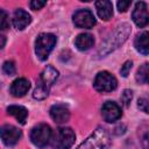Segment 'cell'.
I'll use <instances>...</instances> for the list:
<instances>
[{
    "mask_svg": "<svg viewBox=\"0 0 149 149\" xmlns=\"http://www.w3.org/2000/svg\"><path fill=\"white\" fill-rule=\"evenodd\" d=\"M50 116L56 123H64L70 118V111L65 105L57 104L50 108Z\"/></svg>",
    "mask_w": 149,
    "mask_h": 149,
    "instance_id": "11",
    "label": "cell"
},
{
    "mask_svg": "<svg viewBox=\"0 0 149 149\" xmlns=\"http://www.w3.org/2000/svg\"><path fill=\"white\" fill-rule=\"evenodd\" d=\"M135 48L142 55H148L149 52V43H148V33L144 31L135 38Z\"/></svg>",
    "mask_w": 149,
    "mask_h": 149,
    "instance_id": "17",
    "label": "cell"
},
{
    "mask_svg": "<svg viewBox=\"0 0 149 149\" xmlns=\"http://www.w3.org/2000/svg\"><path fill=\"white\" fill-rule=\"evenodd\" d=\"M52 135V130L49 125L47 123H40L35 126L30 132V141L34 146L38 148H44L50 143Z\"/></svg>",
    "mask_w": 149,
    "mask_h": 149,
    "instance_id": "5",
    "label": "cell"
},
{
    "mask_svg": "<svg viewBox=\"0 0 149 149\" xmlns=\"http://www.w3.org/2000/svg\"><path fill=\"white\" fill-rule=\"evenodd\" d=\"M57 78H58V71L52 66H47L42 71L41 76L38 78V81H37V85H36L33 97L38 100L47 98L50 87L52 86V84L56 81Z\"/></svg>",
    "mask_w": 149,
    "mask_h": 149,
    "instance_id": "1",
    "label": "cell"
},
{
    "mask_svg": "<svg viewBox=\"0 0 149 149\" xmlns=\"http://www.w3.org/2000/svg\"><path fill=\"white\" fill-rule=\"evenodd\" d=\"M130 1H123V0H121V1H119L118 2V9H119V12H126L127 9H128V7L130 6Z\"/></svg>",
    "mask_w": 149,
    "mask_h": 149,
    "instance_id": "24",
    "label": "cell"
},
{
    "mask_svg": "<svg viewBox=\"0 0 149 149\" xmlns=\"http://www.w3.org/2000/svg\"><path fill=\"white\" fill-rule=\"evenodd\" d=\"M2 70H3V72H5L6 74L12 76V74L15 73V65H14V63H13L12 61H7V62H5L3 65H2Z\"/></svg>",
    "mask_w": 149,
    "mask_h": 149,
    "instance_id": "20",
    "label": "cell"
},
{
    "mask_svg": "<svg viewBox=\"0 0 149 149\" xmlns=\"http://www.w3.org/2000/svg\"><path fill=\"white\" fill-rule=\"evenodd\" d=\"M30 8L34 9V10H37V9H41L42 7H44L47 5V1H38V0H34L31 1L30 3Z\"/></svg>",
    "mask_w": 149,
    "mask_h": 149,
    "instance_id": "23",
    "label": "cell"
},
{
    "mask_svg": "<svg viewBox=\"0 0 149 149\" xmlns=\"http://www.w3.org/2000/svg\"><path fill=\"white\" fill-rule=\"evenodd\" d=\"M56 42H57V38L54 34H50V33L40 34L35 42V52L37 57L41 61H45L49 57L50 52L52 51Z\"/></svg>",
    "mask_w": 149,
    "mask_h": 149,
    "instance_id": "4",
    "label": "cell"
},
{
    "mask_svg": "<svg viewBox=\"0 0 149 149\" xmlns=\"http://www.w3.org/2000/svg\"><path fill=\"white\" fill-rule=\"evenodd\" d=\"M73 23L78 28L90 29L95 24V17L88 9H79L73 14Z\"/></svg>",
    "mask_w": 149,
    "mask_h": 149,
    "instance_id": "8",
    "label": "cell"
},
{
    "mask_svg": "<svg viewBox=\"0 0 149 149\" xmlns=\"http://www.w3.org/2000/svg\"><path fill=\"white\" fill-rule=\"evenodd\" d=\"M5 43H6V37H5L3 35H1V34H0V49H1V48H3Z\"/></svg>",
    "mask_w": 149,
    "mask_h": 149,
    "instance_id": "26",
    "label": "cell"
},
{
    "mask_svg": "<svg viewBox=\"0 0 149 149\" xmlns=\"http://www.w3.org/2000/svg\"><path fill=\"white\" fill-rule=\"evenodd\" d=\"M30 22H31V16H30V14H28V12H26L23 9H17L14 13V16H13V26L16 29L22 30Z\"/></svg>",
    "mask_w": 149,
    "mask_h": 149,
    "instance_id": "13",
    "label": "cell"
},
{
    "mask_svg": "<svg viewBox=\"0 0 149 149\" xmlns=\"http://www.w3.org/2000/svg\"><path fill=\"white\" fill-rule=\"evenodd\" d=\"M111 136L106 129L98 127L77 149H109Z\"/></svg>",
    "mask_w": 149,
    "mask_h": 149,
    "instance_id": "2",
    "label": "cell"
},
{
    "mask_svg": "<svg viewBox=\"0 0 149 149\" xmlns=\"http://www.w3.org/2000/svg\"><path fill=\"white\" fill-rule=\"evenodd\" d=\"M21 130L13 125H3L0 128V137L2 142L8 147L15 146L21 139Z\"/></svg>",
    "mask_w": 149,
    "mask_h": 149,
    "instance_id": "7",
    "label": "cell"
},
{
    "mask_svg": "<svg viewBox=\"0 0 149 149\" xmlns=\"http://www.w3.org/2000/svg\"><path fill=\"white\" fill-rule=\"evenodd\" d=\"M101 114H102V118L105 119V121L107 122H114L116 120H119L122 115V112H121V108L120 106L114 102V101H107L102 105V108H101Z\"/></svg>",
    "mask_w": 149,
    "mask_h": 149,
    "instance_id": "10",
    "label": "cell"
},
{
    "mask_svg": "<svg viewBox=\"0 0 149 149\" xmlns=\"http://www.w3.org/2000/svg\"><path fill=\"white\" fill-rule=\"evenodd\" d=\"M93 86L99 92H112L116 88L118 80L112 73L107 71H102L95 76Z\"/></svg>",
    "mask_w": 149,
    "mask_h": 149,
    "instance_id": "6",
    "label": "cell"
},
{
    "mask_svg": "<svg viewBox=\"0 0 149 149\" xmlns=\"http://www.w3.org/2000/svg\"><path fill=\"white\" fill-rule=\"evenodd\" d=\"M148 79H149V65H148V63H144L137 70L136 80L139 83H141V84H147L148 83Z\"/></svg>",
    "mask_w": 149,
    "mask_h": 149,
    "instance_id": "18",
    "label": "cell"
},
{
    "mask_svg": "<svg viewBox=\"0 0 149 149\" xmlns=\"http://www.w3.org/2000/svg\"><path fill=\"white\" fill-rule=\"evenodd\" d=\"M74 140L76 135L71 128L61 127L52 133L50 143L54 149H70L74 143Z\"/></svg>",
    "mask_w": 149,
    "mask_h": 149,
    "instance_id": "3",
    "label": "cell"
},
{
    "mask_svg": "<svg viewBox=\"0 0 149 149\" xmlns=\"http://www.w3.org/2000/svg\"><path fill=\"white\" fill-rule=\"evenodd\" d=\"M7 112L12 116H14L17 120L19 123H21V125H24L26 123V120H27V116H28V111L23 106L10 105L9 107H7Z\"/></svg>",
    "mask_w": 149,
    "mask_h": 149,
    "instance_id": "16",
    "label": "cell"
},
{
    "mask_svg": "<svg viewBox=\"0 0 149 149\" xmlns=\"http://www.w3.org/2000/svg\"><path fill=\"white\" fill-rule=\"evenodd\" d=\"M132 17H133V21L134 23L142 28V27H146L148 24V21H149V16H148V7H147V3L143 2V1H140L135 5V8L133 10V14H132Z\"/></svg>",
    "mask_w": 149,
    "mask_h": 149,
    "instance_id": "9",
    "label": "cell"
},
{
    "mask_svg": "<svg viewBox=\"0 0 149 149\" xmlns=\"http://www.w3.org/2000/svg\"><path fill=\"white\" fill-rule=\"evenodd\" d=\"M132 65H133V63H132L130 61H127V62L121 66L120 72H121V74H122V77H127V76H128V73H129V71H130V69H132Z\"/></svg>",
    "mask_w": 149,
    "mask_h": 149,
    "instance_id": "22",
    "label": "cell"
},
{
    "mask_svg": "<svg viewBox=\"0 0 149 149\" xmlns=\"http://www.w3.org/2000/svg\"><path fill=\"white\" fill-rule=\"evenodd\" d=\"M29 88H30V83H29L28 79H26V78H17L10 85V93L14 97L20 98V97H23L28 92Z\"/></svg>",
    "mask_w": 149,
    "mask_h": 149,
    "instance_id": "12",
    "label": "cell"
},
{
    "mask_svg": "<svg viewBox=\"0 0 149 149\" xmlns=\"http://www.w3.org/2000/svg\"><path fill=\"white\" fill-rule=\"evenodd\" d=\"M132 98H133V92H132L130 90H125L123 93H122V95H121L122 102H123L126 106H128L129 102H130V100H132Z\"/></svg>",
    "mask_w": 149,
    "mask_h": 149,
    "instance_id": "21",
    "label": "cell"
},
{
    "mask_svg": "<svg viewBox=\"0 0 149 149\" xmlns=\"http://www.w3.org/2000/svg\"><path fill=\"white\" fill-rule=\"evenodd\" d=\"M95 8H97L99 17L105 20V21L109 20L113 15V5H112L111 1H107V0L97 1L95 2Z\"/></svg>",
    "mask_w": 149,
    "mask_h": 149,
    "instance_id": "14",
    "label": "cell"
},
{
    "mask_svg": "<svg viewBox=\"0 0 149 149\" xmlns=\"http://www.w3.org/2000/svg\"><path fill=\"white\" fill-rule=\"evenodd\" d=\"M139 108L142 109L144 113H148V100L146 98H141L139 100V104H137Z\"/></svg>",
    "mask_w": 149,
    "mask_h": 149,
    "instance_id": "25",
    "label": "cell"
},
{
    "mask_svg": "<svg viewBox=\"0 0 149 149\" xmlns=\"http://www.w3.org/2000/svg\"><path fill=\"white\" fill-rule=\"evenodd\" d=\"M74 44L77 47L78 50L80 51H86L88 49H91L94 44V38L91 34L84 33V34H79L76 40H74Z\"/></svg>",
    "mask_w": 149,
    "mask_h": 149,
    "instance_id": "15",
    "label": "cell"
},
{
    "mask_svg": "<svg viewBox=\"0 0 149 149\" xmlns=\"http://www.w3.org/2000/svg\"><path fill=\"white\" fill-rule=\"evenodd\" d=\"M9 27V17L5 10H0V30H5Z\"/></svg>",
    "mask_w": 149,
    "mask_h": 149,
    "instance_id": "19",
    "label": "cell"
}]
</instances>
